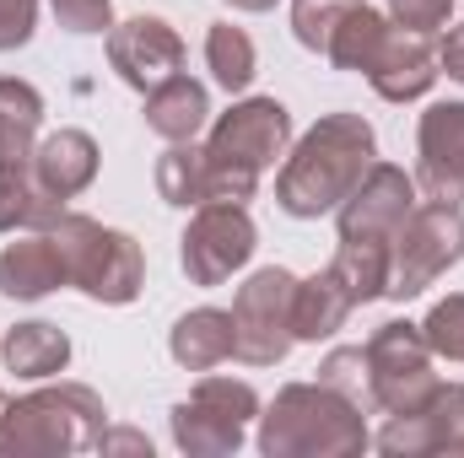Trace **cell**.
Here are the masks:
<instances>
[{
  "mask_svg": "<svg viewBox=\"0 0 464 458\" xmlns=\"http://www.w3.org/2000/svg\"><path fill=\"white\" fill-rule=\"evenodd\" d=\"M378 157V135L362 114H324L281 162L276 173V205L297 222H319L330 211H341L351 189L362 184V173Z\"/></svg>",
  "mask_w": 464,
  "mask_h": 458,
  "instance_id": "6da1fadb",
  "label": "cell"
},
{
  "mask_svg": "<svg viewBox=\"0 0 464 458\" xmlns=\"http://www.w3.org/2000/svg\"><path fill=\"white\" fill-rule=\"evenodd\" d=\"M372 448L367 410L330 383H286L259 410L265 458H351Z\"/></svg>",
  "mask_w": 464,
  "mask_h": 458,
  "instance_id": "7a4b0ae2",
  "label": "cell"
},
{
  "mask_svg": "<svg viewBox=\"0 0 464 458\" xmlns=\"http://www.w3.org/2000/svg\"><path fill=\"white\" fill-rule=\"evenodd\" d=\"M109 426V405L87 383H54L33 388L5 405L0 415V458H65L98 448V432Z\"/></svg>",
  "mask_w": 464,
  "mask_h": 458,
  "instance_id": "3957f363",
  "label": "cell"
},
{
  "mask_svg": "<svg viewBox=\"0 0 464 458\" xmlns=\"http://www.w3.org/2000/svg\"><path fill=\"white\" fill-rule=\"evenodd\" d=\"M292 146V114L276 98H243L211 124L206 135V173H211V200H254L265 167L286 157Z\"/></svg>",
  "mask_w": 464,
  "mask_h": 458,
  "instance_id": "277c9868",
  "label": "cell"
},
{
  "mask_svg": "<svg viewBox=\"0 0 464 458\" xmlns=\"http://www.w3.org/2000/svg\"><path fill=\"white\" fill-rule=\"evenodd\" d=\"M54 243H60V259H65V281L103 302V308H124L140 297L146 286V253L130 232L103 227L98 216H82V211H65L54 222Z\"/></svg>",
  "mask_w": 464,
  "mask_h": 458,
  "instance_id": "5b68a950",
  "label": "cell"
},
{
  "mask_svg": "<svg viewBox=\"0 0 464 458\" xmlns=\"http://www.w3.org/2000/svg\"><path fill=\"white\" fill-rule=\"evenodd\" d=\"M459 259H464V211L443 205V200L416 205L400 222V232L389 237V286H383V297L411 302L438 275H449Z\"/></svg>",
  "mask_w": 464,
  "mask_h": 458,
  "instance_id": "8992f818",
  "label": "cell"
},
{
  "mask_svg": "<svg viewBox=\"0 0 464 458\" xmlns=\"http://www.w3.org/2000/svg\"><path fill=\"white\" fill-rule=\"evenodd\" d=\"M367 350V399H372V410H383V415H411V410H421L432 394H438V372H432V345L421 335V324H411V319H389V324H378V335L362 345Z\"/></svg>",
  "mask_w": 464,
  "mask_h": 458,
  "instance_id": "52a82bcc",
  "label": "cell"
},
{
  "mask_svg": "<svg viewBox=\"0 0 464 458\" xmlns=\"http://www.w3.org/2000/svg\"><path fill=\"white\" fill-rule=\"evenodd\" d=\"M259 394L243 377H200L189 399L173 405V443L189 458H227L243 448L248 421H259Z\"/></svg>",
  "mask_w": 464,
  "mask_h": 458,
  "instance_id": "ba28073f",
  "label": "cell"
},
{
  "mask_svg": "<svg viewBox=\"0 0 464 458\" xmlns=\"http://www.w3.org/2000/svg\"><path fill=\"white\" fill-rule=\"evenodd\" d=\"M292 297H297V275L270 264L254 270L237 297H232V329H237V361L243 367H276L286 361V350L297 345L292 335Z\"/></svg>",
  "mask_w": 464,
  "mask_h": 458,
  "instance_id": "9c48e42d",
  "label": "cell"
},
{
  "mask_svg": "<svg viewBox=\"0 0 464 458\" xmlns=\"http://www.w3.org/2000/svg\"><path fill=\"white\" fill-rule=\"evenodd\" d=\"M254 248H259V227H254L248 205L206 200V205H195L189 227L179 237V264H184L189 286H222L254 259Z\"/></svg>",
  "mask_w": 464,
  "mask_h": 458,
  "instance_id": "30bf717a",
  "label": "cell"
},
{
  "mask_svg": "<svg viewBox=\"0 0 464 458\" xmlns=\"http://www.w3.org/2000/svg\"><path fill=\"white\" fill-rule=\"evenodd\" d=\"M372 443L389 458H464V383H438V394L421 410L389 415V426Z\"/></svg>",
  "mask_w": 464,
  "mask_h": 458,
  "instance_id": "8fae6325",
  "label": "cell"
},
{
  "mask_svg": "<svg viewBox=\"0 0 464 458\" xmlns=\"http://www.w3.org/2000/svg\"><path fill=\"white\" fill-rule=\"evenodd\" d=\"M109 65H114V76L124 87H135L146 98L151 87H162L168 76L184 71V38H179L173 22L140 11V16L119 22L114 33H109Z\"/></svg>",
  "mask_w": 464,
  "mask_h": 458,
  "instance_id": "7c38bea8",
  "label": "cell"
},
{
  "mask_svg": "<svg viewBox=\"0 0 464 458\" xmlns=\"http://www.w3.org/2000/svg\"><path fill=\"white\" fill-rule=\"evenodd\" d=\"M411 211H416V178H411L405 167H394V162H372V167L362 173V184L351 189L346 200H341V211H335L341 243H351V237H378V243H389Z\"/></svg>",
  "mask_w": 464,
  "mask_h": 458,
  "instance_id": "4fadbf2b",
  "label": "cell"
},
{
  "mask_svg": "<svg viewBox=\"0 0 464 458\" xmlns=\"http://www.w3.org/2000/svg\"><path fill=\"white\" fill-rule=\"evenodd\" d=\"M416 189L464 205V103H432L416 124Z\"/></svg>",
  "mask_w": 464,
  "mask_h": 458,
  "instance_id": "5bb4252c",
  "label": "cell"
},
{
  "mask_svg": "<svg viewBox=\"0 0 464 458\" xmlns=\"http://www.w3.org/2000/svg\"><path fill=\"white\" fill-rule=\"evenodd\" d=\"M438 49H432V33H411V27H389L378 60L367 65V81L383 103H416L432 92L438 81Z\"/></svg>",
  "mask_w": 464,
  "mask_h": 458,
  "instance_id": "9a60e30c",
  "label": "cell"
},
{
  "mask_svg": "<svg viewBox=\"0 0 464 458\" xmlns=\"http://www.w3.org/2000/svg\"><path fill=\"white\" fill-rule=\"evenodd\" d=\"M60 286H71V281H65V259H60L54 232H27V237H16V243L0 248V297H11V302H44Z\"/></svg>",
  "mask_w": 464,
  "mask_h": 458,
  "instance_id": "2e32d148",
  "label": "cell"
},
{
  "mask_svg": "<svg viewBox=\"0 0 464 458\" xmlns=\"http://www.w3.org/2000/svg\"><path fill=\"white\" fill-rule=\"evenodd\" d=\"M98 162H103V151H98V140L87 129H54V135H44L33 146V173L60 200H76L82 189H92Z\"/></svg>",
  "mask_w": 464,
  "mask_h": 458,
  "instance_id": "e0dca14e",
  "label": "cell"
},
{
  "mask_svg": "<svg viewBox=\"0 0 464 458\" xmlns=\"http://www.w3.org/2000/svg\"><path fill=\"white\" fill-rule=\"evenodd\" d=\"M232 350H237V329L227 308H195L168 335V356L184 372H217L222 361H232Z\"/></svg>",
  "mask_w": 464,
  "mask_h": 458,
  "instance_id": "ac0fdd59",
  "label": "cell"
},
{
  "mask_svg": "<svg viewBox=\"0 0 464 458\" xmlns=\"http://www.w3.org/2000/svg\"><path fill=\"white\" fill-rule=\"evenodd\" d=\"M206 119H211V92H206L195 76H184V71L146 92V129L162 135L168 146L195 140V135L206 129Z\"/></svg>",
  "mask_w": 464,
  "mask_h": 458,
  "instance_id": "d6986e66",
  "label": "cell"
},
{
  "mask_svg": "<svg viewBox=\"0 0 464 458\" xmlns=\"http://www.w3.org/2000/svg\"><path fill=\"white\" fill-rule=\"evenodd\" d=\"M0 361H5V372H16L27 383L60 377L71 367V335L60 324H49V319H27V324L0 335Z\"/></svg>",
  "mask_w": 464,
  "mask_h": 458,
  "instance_id": "ffe728a7",
  "label": "cell"
},
{
  "mask_svg": "<svg viewBox=\"0 0 464 458\" xmlns=\"http://www.w3.org/2000/svg\"><path fill=\"white\" fill-rule=\"evenodd\" d=\"M65 216V200L44 189V178L27 162L0 167V232H49Z\"/></svg>",
  "mask_w": 464,
  "mask_h": 458,
  "instance_id": "44dd1931",
  "label": "cell"
},
{
  "mask_svg": "<svg viewBox=\"0 0 464 458\" xmlns=\"http://www.w3.org/2000/svg\"><path fill=\"white\" fill-rule=\"evenodd\" d=\"M351 313H356V302H351V291L341 286V275H335V270H319V275L297 281V297H292V335L308 340V345H319V340H330V335H341Z\"/></svg>",
  "mask_w": 464,
  "mask_h": 458,
  "instance_id": "7402d4cb",
  "label": "cell"
},
{
  "mask_svg": "<svg viewBox=\"0 0 464 458\" xmlns=\"http://www.w3.org/2000/svg\"><path fill=\"white\" fill-rule=\"evenodd\" d=\"M44 135V98L33 81L0 76V167L27 162Z\"/></svg>",
  "mask_w": 464,
  "mask_h": 458,
  "instance_id": "603a6c76",
  "label": "cell"
},
{
  "mask_svg": "<svg viewBox=\"0 0 464 458\" xmlns=\"http://www.w3.org/2000/svg\"><path fill=\"white\" fill-rule=\"evenodd\" d=\"M389 16L383 11H372L367 0L362 5H351L346 22L335 27V38H330V49H324V60L335 65V71H356V76H367V65L378 60V49H383V38H389Z\"/></svg>",
  "mask_w": 464,
  "mask_h": 458,
  "instance_id": "cb8c5ba5",
  "label": "cell"
},
{
  "mask_svg": "<svg viewBox=\"0 0 464 458\" xmlns=\"http://www.w3.org/2000/svg\"><path fill=\"white\" fill-rule=\"evenodd\" d=\"M157 195L179 211H195L211 200V173H206V146L179 140L157 157Z\"/></svg>",
  "mask_w": 464,
  "mask_h": 458,
  "instance_id": "d4e9b609",
  "label": "cell"
},
{
  "mask_svg": "<svg viewBox=\"0 0 464 458\" xmlns=\"http://www.w3.org/2000/svg\"><path fill=\"white\" fill-rule=\"evenodd\" d=\"M330 270L341 275V286L351 291V302L362 308V302L383 297V286H389V243H378V237H351V243L335 248Z\"/></svg>",
  "mask_w": 464,
  "mask_h": 458,
  "instance_id": "484cf974",
  "label": "cell"
},
{
  "mask_svg": "<svg viewBox=\"0 0 464 458\" xmlns=\"http://www.w3.org/2000/svg\"><path fill=\"white\" fill-rule=\"evenodd\" d=\"M206 65H211L217 87L243 92V87L254 81V71H259L254 38H248L243 27H232V22H211V33H206Z\"/></svg>",
  "mask_w": 464,
  "mask_h": 458,
  "instance_id": "4316f807",
  "label": "cell"
},
{
  "mask_svg": "<svg viewBox=\"0 0 464 458\" xmlns=\"http://www.w3.org/2000/svg\"><path fill=\"white\" fill-rule=\"evenodd\" d=\"M351 5H362V0H292V33H297V43L308 54H324Z\"/></svg>",
  "mask_w": 464,
  "mask_h": 458,
  "instance_id": "83f0119b",
  "label": "cell"
},
{
  "mask_svg": "<svg viewBox=\"0 0 464 458\" xmlns=\"http://www.w3.org/2000/svg\"><path fill=\"white\" fill-rule=\"evenodd\" d=\"M421 335L432 345V356L464 361V291H449L443 302H432V313L421 319Z\"/></svg>",
  "mask_w": 464,
  "mask_h": 458,
  "instance_id": "f1b7e54d",
  "label": "cell"
},
{
  "mask_svg": "<svg viewBox=\"0 0 464 458\" xmlns=\"http://www.w3.org/2000/svg\"><path fill=\"white\" fill-rule=\"evenodd\" d=\"M319 383L341 388L346 399H356V405L367 410V405H372V399H367V350H362V345H335V350L319 361Z\"/></svg>",
  "mask_w": 464,
  "mask_h": 458,
  "instance_id": "f546056e",
  "label": "cell"
},
{
  "mask_svg": "<svg viewBox=\"0 0 464 458\" xmlns=\"http://www.w3.org/2000/svg\"><path fill=\"white\" fill-rule=\"evenodd\" d=\"M49 11L65 33H82V38L114 33V0H49Z\"/></svg>",
  "mask_w": 464,
  "mask_h": 458,
  "instance_id": "4dcf8cb0",
  "label": "cell"
},
{
  "mask_svg": "<svg viewBox=\"0 0 464 458\" xmlns=\"http://www.w3.org/2000/svg\"><path fill=\"white\" fill-rule=\"evenodd\" d=\"M449 16H454V0H389V22L411 33H438L449 27Z\"/></svg>",
  "mask_w": 464,
  "mask_h": 458,
  "instance_id": "1f68e13d",
  "label": "cell"
},
{
  "mask_svg": "<svg viewBox=\"0 0 464 458\" xmlns=\"http://www.w3.org/2000/svg\"><path fill=\"white\" fill-rule=\"evenodd\" d=\"M38 33V0H0V54L27 49Z\"/></svg>",
  "mask_w": 464,
  "mask_h": 458,
  "instance_id": "d6a6232c",
  "label": "cell"
},
{
  "mask_svg": "<svg viewBox=\"0 0 464 458\" xmlns=\"http://www.w3.org/2000/svg\"><path fill=\"white\" fill-rule=\"evenodd\" d=\"M98 453H140V458H151V443H146L140 432H130V426H103V432H98Z\"/></svg>",
  "mask_w": 464,
  "mask_h": 458,
  "instance_id": "836d02e7",
  "label": "cell"
},
{
  "mask_svg": "<svg viewBox=\"0 0 464 458\" xmlns=\"http://www.w3.org/2000/svg\"><path fill=\"white\" fill-rule=\"evenodd\" d=\"M438 71H449L454 81H464V22L443 33V43H438Z\"/></svg>",
  "mask_w": 464,
  "mask_h": 458,
  "instance_id": "e575fe53",
  "label": "cell"
},
{
  "mask_svg": "<svg viewBox=\"0 0 464 458\" xmlns=\"http://www.w3.org/2000/svg\"><path fill=\"white\" fill-rule=\"evenodd\" d=\"M232 11H270V5H276V0H227Z\"/></svg>",
  "mask_w": 464,
  "mask_h": 458,
  "instance_id": "d590c367",
  "label": "cell"
},
{
  "mask_svg": "<svg viewBox=\"0 0 464 458\" xmlns=\"http://www.w3.org/2000/svg\"><path fill=\"white\" fill-rule=\"evenodd\" d=\"M5 405H11V399H5V394H0V415H5Z\"/></svg>",
  "mask_w": 464,
  "mask_h": 458,
  "instance_id": "8d00e7d4",
  "label": "cell"
}]
</instances>
